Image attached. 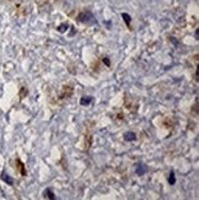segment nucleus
Segmentation results:
<instances>
[{
  "instance_id": "f257e3e1",
  "label": "nucleus",
  "mask_w": 199,
  "mask_h": 200,
  "mask_svg": "<svg viewBox=\"0 0 199 200\" xmlns=\"http://www.w3.org/2000/svg\"><path fill=\"white\" fill-rule=\"evenodd\" d=\"M71 93H73V87H70V86H64V88H63V92H62V98H64V96L65 97H69V96H71Z\"/></svg>"
},
{
  "instance_id": "f03ea898",
  "label": "nucleus",
  "mask_w": 199,
  "mask_h": 200,
  "mask_svg": "<svg viewBox=\"0 0 199 200\" xmlns=\"http://www.w3.org/2000/svg\"><path fill=\"white\" fill-rule=\"evenodd\" d=\"M135 172H137L138 176H143V174L146 172V167L144 164H138L137 168H135Z\"/></svg>"
},
{
  "instance_id": "7ed1b4c3",
  "label": "nucleus",
  "mask_w": 199,
  "mask_h": 200,
  "mask_svg": "<svg viewBox=\"0 0 199 200\" xmlns=\"http://www.w3.org/2000/svg\"><path fill=\"white\" fill-rule=\"evenodd\" d=\"M1 178H3V180H4V182H6L9 186H12V184H14V180H12V178L9 176V174L3 173V174H1Z\"/></svg>"
},
{
  "instance_id": "20e7f679",
  "label": "nucleus",
  "mask_w": 199,
  "mask_h": 200,
  "mask_svg": "<svg viewBox=\"0 0 199 200\" xmlns=\"http://www.w3.org/2000/svg\"><path fill=\"white\" fill-rule=\"evenodd\" d=\"M124 140H126V141H133V140H135V134H134L133 131L127 133V134L124 135Z\"/></svg>"
},
{
  "instance_id": "39448f33",
  "label": "nucleus",
  "mask_w": 199,
  "mask_h": 200,
  "mask_svg": "<svg viewBox=\"0 0 199 200\" xmlns=\"http://www.w3.org/2000/svg\"><path fill=\"white\" fill-rule=\"evenodd\" d=\"M91 102H92V97H84V98L80 99V103H81L82 106H87V104H90Z\"/></svg>"
},
{
  "instance_id": "423d86ee",
  "label": "nucleus",
  "mask_w": 199,
  "mask_h": 200,
  "mask_svg": "<svg viewBox=\"0 0 199 200\" xmlns=\"http://www.w3.org/2000/svg\"><path fill=\"white\" fill-rule=\"evenodd\" d=\"M16 162H17V164H19V170H20L21 174H22V176H26V170H25V166H23V163H22L20 160H17Z\"/></svg>"
},
{
  "instance_id": "0eeeda50",
  "label": "nucleus",
  "mask_w": 199,
  "mask_h": 200,
  "mask_svg": "<svg viewBox=\"0 0 199 200\" xmlns=\"http://www.w3.org/2000/svg\"><path fill=\"white\" fill-rule=\"evenodd\" d=\"M44 196H47V198H49V199H55V196H54V193L51 190V189H47L46 191H44Z\"/></svg>"
},
{
  "instance_id": "6e6552de",
  "label": "nucleus",
  "mask_w": 199,
  "mask_h": 200,
  "mask_svg": "<svg viewBox=\"0 0 199 200\" xmlns=\"http://www.w3.org/2000/svg\"><path fill=\"white\" fill-rule=\"evenodd\" d=\"M122 17H123V20H124V21H126L127 26H128V27H130V16H129L128 14H123V15H122Z\"/></svg>"
},
{
  "instance_id": "1a4fd4ad",
  "label": "nucleus",
  "mask_w": 199,
  "mask_h": 200,
  "mask_svg": "<svg viewBox=\"0 0 199 200\" xmlns=\"http://www.w3.org/2000/svg\"><path fill=\"white\" fill-rule=\"evenodd\" d=\"M175 182H176V177H175V173L173 172H171V174H170V178H168V183L172 186V184H175Z\"/></svg>"
},
{
  "instance_id": "9d476101",
  "label": "nucleus",
  "mask_w": 199,
  "mask_h": 200,
  "mask_svg": "<svg viewBox=\"0 0 199 200\" xmlns=\"http://www.w3.org/2000/svg\"><path fill=\"white\" fill-rule=\"evenodd\" d=\"M103 63H106V65H107V66H110V60L107 59V58H105V59H103Z\"/></svg>"
}]
</instances>
